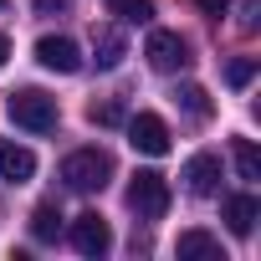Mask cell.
Wrapping results in <instances>:
<instances>
[{"label": "cell", "mask_w": 261, "mask_h": 261, "mask_svg": "<svg viewBox=\"0 0 261 261\" xmlns=\"http://www.w3.org/2000/svg\"><path fill=\"white\" fill-rule=\"evenodd\" d=\"M0 6H6V0H0Z\"/></svg>", "instance_id": "22"}, {"label": "cell", "mask_w": 261, "mask_h": 261, "mask_svg": "<svg viewBox=\"0 0 261 261\" xmlns=\"http://www.w3.org/2000/svg\"><path fill=\"white\" fill-rule=\"evenodd\" d=\"M128 144H134L139 154H149V159L169 154V123H164L159 113H139V118H128Z\"/></svg>", "instance_id": "5"}, {"label": "cell", "mask_w": 261, "mask_h": 261, "mask_svg": "<svg viewBox=\"0 0 261 261\" xmlns=\"http://www.w3.org/2000/svg\"><path fill=\"white\" fill-rule=\"evenodd\" d=\"M108 174H113V159H108L102 149H77V154L62 159V179H67V190H77V195L102 190Z\"/></svg>", "instance_id": "2"}, {"label": "cell", "mask_w": 261, "mask_h": 261, "mask_svg": "<svg viewBox=\"0 0 261 261\" xmlns=\"http://www.w3.org/2000/svg\"><path fill=\"white\" fill-rule=\"evenodd\" d=\"M36 174V154L11 144V139H0V179H11V185H26Z\"/></svg>", "instance_id": "9"}, {"label": "cell", "mask_w": 261, "mask_h": 261, "mask_svg": "<svg viewBox=\"0 0 261 261\" xmlns=\"http://www.w3.org/2000/svg\"><path fill=\"white\" fill-rule=\"evenodd\" d=\"M195 6H200V11H205V16H220V11H225V6H230V0H195Z\"/></svg>", "instance_id": "20"}, {"label": "cell", "mask_w": 261, "mask_h": 261, "mask_svg": "<svg viewBox=\"0 0 261 261\" xmlns=\"http://www.w3.org/2000/svg\"><path fill=\"white\" fill-rule=\"evenodd\" d=\"M92 51H97V67H102V72H113V67L128 57V41H123V31L102 26V31H97V41H92Z\"/></svg>", "instance_id": "11"}, {"label": "cell", "mask_w": 261, "mask_h": 261, "mask_svg": "<svg viewBox=\"0 0 261 261\" xmlns=\"http://www.w3.org/2000/svg\"><path fill=\"white\" fill-rule=\"evenodd\" d=\"M72 246H77L82 256H108V246H113V230H108V220H102L97 210L77 215V220H72Z\"/></svg>", "instance_id": "6"}, {"label": "cell", "mask_w": 261, "mask_h": 261, "mask_svg": "<svg viewBox=\"0 0 261 261\" xmlns=\"http://www.w3.org/2000/svg\"><path fill=\"white\" fill-rule=\"evenodd\" d=\"M128 113H123V102H92V123H102V128H118Z\"/></svg>", "instance_id": "18"}, {"label": "cell", "mask_w": 261, "mask_h": 261, "mask_svg": "<svg viewBox=\"0 0 261 261\" xmlns=\"http://www.w3.org/2000/svg\"><path fill=\"white\" fill-rule=\"evenodd\" d=\"M6 113H11V123H16V128H31V134H51L57 118H62L57 97H46L41 87H16V92H11V102H6Z\"/></svg>", "instance_id": "1"}, {"label": "cell", "mask_w": 261, "mask_h": 261, "mask_svg": "<svg viewBox=\"0 0 261 261\" xmlns=\"http://www.w3.org/2000/svg\"><path fill=\"white\" fill-rule=\"evenodd\" d=\"M36 62H41L46 72H77V67H82V51H77L72 36H41V41H36Z\"/></svg>", "instance_id": "7"}, {"label": "cell", "mask_w": 261, "mask_h": 261, "mask_svg": "<svg viewBox=\"0 0 261 261\" xmlns=\"http://www.w3.org/2000/svg\"><path fill=\"white\" fill-rule=\"evenodd\" d=\"M251 77H256V62H251V57H236V62L225 67V82H230V87H246Z\"/></svg>", "instance_id": "17"}, {"label": "cell", "mask_w": 261, "mask_h": 261, "mask_svg": "<svg viewBox=\"0 0 261 261\" xmlns=\"http://www.w3.org/2000/svg\"><path fill=\"white\" fill-rule=\"evenodd\" d=\"M6 62H11V41H6V36H0V67H6Z\"/></svg>", "instance_id": "21"}, {"label": "cell", "mask_w": 261, "mask_h": 261, "mask_svg": "<svg viewBox=\"0 0 261 261\" xmlns=\"http://www.w3.org/2000/svg\"><path fill=\"white\" fill-rule=\"evenodd\" d=\"M179 256H210V261H215V256H220V241H215L210 230H185V236H179Z\"/></svg>", "instance_id": "13"}, {"label": "cell", "mask_w": 261, "mask_h": 261, "mask_svg": "<svg viewBox=\"0 0 261 261\" xmlns=\"http://www.w3.org/2000/svg\"><path fill=\"white\" fill-rule=\"evenodd\" d=\"M57 230H62V210L57 205H36L31 210V236L36 241H57Z\"/></svg>", "instance_id": "12"}, {"label": "cell", "mask_w": 261, "mask_h": 261, "mask_svg": "<svg viewBox=\"0 0 261 261\" xmlns=\"http://www.w3.org/2000/svg\"><path fill=\"white\" fill-rule=\"evenodd\" d=\"M185 190L190 195H215L220 190V159L215 154H195L185 164Z\"/></svg>", "instance_id": "8"}, {"label": "cell", "mask_w": 261, "mask_h": 261, "mask_svg": "<svg viewBox=\"0 0 261 261\" xmlns=\"http://www.w3.org/2000/svg\"><path fill=\"white\" fill-rule=\"evenodd\" d=\"M144 57H149L154 72H179V67H190V41L179 31H149Z\"/></svg>", "instance_id": "4"}, {"label": "cell", "mask_w": 261, "mask_h": 261, "mask_svg": "<svg viewBox=\"0 0 261 261\" xmlns=\"http://www.w3.org/2000/svg\"><path fill=\"white\" fill-rule=\"evenodd\" d=\"M36 16H67V0H36Z\"/></svg>", "instance_id": "19"}, {"label": "cell", "mask_w": 261, "mask_h": 261, "mask_svg": "<svg viewBox=\"0 0 261 261\" xmlns=\"http://www.w3.org/2000/svg\"><path fill=\"white\" fill-rule=\"evenodd\" d=\"M128 205L139 210V220H159L169 210V179L154 174V169H139L134 185H128Z\"/></svg>", "instance_id": "3"}, {"label": "cell", "mask_w": 261, "mask_h": 261, "mask_svg": "<svg viewBox=\"0 0 261 261\" xmlns=\"http://www.w3.org/2000/svg\"><path fill=\"white\" fill-rule=\"evenodd\" d=\"M113 16L128 26H144V21H154V0H113Z\"/></svg>", "instance_id": "16"}, {"label": "cell", "mask_w": 261, "mask_h": 261, "mask_svg": "<svg viewBox=\"0 0 261 261\" xmlns=\"http://www.w3.org/2000/svg\"><path fill=\"white\" fill-rule=\"evenodd\" d=\"M174 102H179L190 118H210V92H205V87H195V82H185V87L174 92Z\"/></svg>", "instance_id": "14"}, {"label": "cell", "mask_w": 261, "mask_h": 261, "mask_svg": "<svg viewBox=\"0 0 261 261\" xmlns=\"http://www.w3.org/2000/svg\"><path fill=\"white\" fill-rule=\"evenodd\" d=\"M256 215H261L256 195H230V200H225V225H230L236 236H251V230H256Z\"/></svg>", "instance_id": "10"}, {"label": "cell", "mask_w": 261, "mask_h": 261, "mask_svg": "<svg viewBox=\"0 0 261 261\" xmlns=\"http://www.w3.org/2000/svg\"><path fill=\"white\" fill-rule=\"evenodd\" d=\"M230 154H236L241 179H261V154H256V144H251V139H236V144H230Z\"/></svg>", "instance_id": "15"}]
</instances>
